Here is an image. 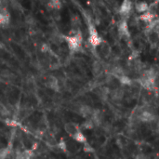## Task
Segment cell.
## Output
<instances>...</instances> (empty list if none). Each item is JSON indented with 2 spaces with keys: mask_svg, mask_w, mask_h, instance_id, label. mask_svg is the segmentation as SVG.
I'll return each instance as SVG.
<instances>
[{
  "mask_svg": "<svg viewBox=\"0 0 159 159\" xmlns=\"http://www.w3.org/2000/svg\"><path fill=\"white\" fill-rule=\"evenodd\" d=\"M76 111H77L76 113H78L82 117L86 118V120H88V119H91L94 109L87 104H81L77 107Z\"/></svg>",
  "mask_w": 159,
  "mask_h": 159,
  "instance_id": "7",
  "label": "cell"
},
{
  "mask_svg": "<svg viewBox=\"0 0 159 159\" xmlns=\"http://www.w3.org/2000/svg\"><path fill=\"white\" fill-rule=\"evenodd\" d=\"M46 86L54 90V91H59L60 90V82H59V79L54 76H48L47 80H46Z\"/></svg>",
  "mask_w": 159,
  "mask_h": 159,
  "instance_id": "9",
  "label": "cell"
},
{
  "mask_svg": "<svg viewBox=\"0 0 159 159\" xmlns=\"http://www.w3.org/2000/svg\"><path fill=\"white\" fill-rule=\"evenodd\" d=\"M135 10L137 12L143 14L149 10V5L146 2H136L135 3Z\"/></svg>",
  "mask_w": 159,
  "mask_h": 159,
  "instance_id": "13",
  "label": "cell"
},
{
  "mask_svg": "<svg viewBox=\"0 0 159 159\" xmlns=\"http://www.w3.org/2000/svg\"><path fill=\"white\" fill-rule=\"evenodd\" d=\"M10 22V14L8 10L0 9V26H7Z\"/></svg>",
  "mask_w": 159,
  "mask_h": 159,
  "instance_id": "10",
  "label": "cell"
},
{
  "mask_svg": "<svg viewBox=\"0 0 159 159\" xmlns=\"http://www.w3.org/2000/svg\"><path fill=\"white\" fill-rule=\"evenodd\" d=\"M132 2L130 1H124L120 7H119V14L124 18V20H126V18H129L131 13V10L133 9V6H132Z\"/></svg>",
  "mask_w": 159,
  "mask_h": 159,
  "instance_id": "6",
  "label": "cell"
},
{
  "mask_svg": "<svg viewBox=\"0 0 159 159\" xmlns=\"http://www.w3.org/2000/svg\"><path fill=\"white\" fill-rule=\"evenodd\" d=\"M87 24H88V43L92 48L96 49L98 46L103 42V39L90 21H88Z\"/></svg>",
  "mask_w": 159,
  "mask_h": 159,
  "instance_id": "3",
  "label": "cell"
},
{
  "mask_svg": "<svg viewBox=\"0 0 159 159\" xmlns=\"http://www.w3.org/2000/svg\"><path fill=\"white\" fill-rule=\"evenodd\" d=\"M156 77H157V74L153 69L144 70L138 79V84L140 85L141 87L148 91H153L156 88L155 87Z\"/></svg>",
  "mask_w": 159,
  "mask_h": 159,
  "instance_id": "1",
  "label": "cell"
},
{
  "mask_svg": "<svg viewBox=\"0 0 159 159\" xmlns=\"http://www.w3.org/2000/svg\"><path fill=\"white\" fill-rule=\"evenodd\" d=\"M48 8H50L51 10H60L62 7V4L60 1H58V0H53V1H49L48 3Z\"/></svg>",
  "mask_w": 159,
  "mask_h": 159,
  "instance_id": "14",
  "label": "cell"
},
{
  "mask_svg": "<svg viewBox=\"0 0 159 159\" xmlns=\"http://www.w3.org/2000/svg\"><path fill=\"white\" fill-rule=\"evenodd\" d=\"M0 157H1V153H0Z\"/></svg>",
  "mask_w": 159,
  "mask_h": 159,
  "instance_id": "18",
  "label": "cell"
},
{
  "mask_svg": "<svg viewBox=\"0 0 159 159\" xmlns=\"http://www.w3.org/2000/svg\"><path fill=\"white\" fill-rule=\"evenodd\" d=\"M158 50H159V45H158Z\"/></svg>",
  "mask_w": 159,
  "mask_h": 159,
  "instance_id": "19",
  "label": "cell"
},
{
  "mask_svg": "<svg viewBox=\"0 0 159 159\" xmlns=\"http://www.w3.org/2000/svg\"><path fill=\"white\" fill-rule=\"evenodd\" d=\"M92 73L96 77H99L104 74V67L100 61H94L92 65Z\"/></svg>",
  "mask_w": 159,
  "mask_h": 159,
  "instance_id": "11",
  "label": "cell"
},
{
  "mask_svg": "<svg viewBox=\"0 0 159 159\" xmlns=\"http://www.w3.org/2000/svg\"><path fill=\"white\" fill-rule=\"evenodd\" d=\"M84 151L85 152H87V153H92L93 150H92V147L87 142L86 144H84Z\"/></svg>",
  "mask_w": 159,
  "mask_h": 159,
  "instance_id": "17",
  "label": "cell"
},
{
  "mask_svg": "<svg viewBox=\"0 0 159 159\" xmlns=\"http://www.w3.org/2000/svg\"><path fill=\"white\" fill-rule=\"evenodd\" d=\"M97 48H98V54H99V56H101L102 58H103L105 60L109 59L110 56L112 55V52H113L112 47L105 40H103V42L98 46Z\"/></svg>",
  "mask_w": 159,
  "mask_h": 159,
  "instance_id": "4",
  "label": "cell"
},
{
  "mask_svg": "<svg viewBox=\"0 0 159 159\" xmlns=\"http://www.w3.org/2000/svg\"><path fill=\"white\" fill-rule=\"evenodd\" d=\"M15 159H25L24 157V154H23V152H16L15 153Z\"/></svg>",
  "mask_w": 159,
  "mask_h": 159,
  "instance_id": "16",
  "label": "cell"
},
{
  "mask_svg": "<svg viewBox=\"0 0 159 159\" xmlns=\"http://www.w3.org/2000/svg\"><path fill=\"white\" fill-rule=\"evenodd\" d=\"M64 130L72 138L75 137L79 131H81L78 125H76V124H75L73 122H68V123H66L64 125Z\"/></svg>",
  "mask_w": 159,
  "mask_h": 159,
  "instance_id": "8",
  "label": "cell"
},
{
  "mask_svg": "<svg viewBox=\"0 0 159 159\" xmlns=\"http://www.w3.org/2000/svg\"><path fill=\"white\" fill-rule=\"evenodd\" d=\"M49 49H50V48H49V46L48 44H42V46H41V51L43 53H48L49 51Z\"/></svg>",
  "mask_w": 159,
  "mask_h": 159,
  "instance_id": "15",
  "label": "cell"
},
{
  "mask_svg": "<svg viewBox=\"0 0 159 159\" xmlns=\"http://www.w3.org/2000/svg\"><path fill=\"white\" fill-rule=\"evenodd\" d=\"M63 40L67 43L68 48L72 52H77L82 48L83 37L80 31L72 36H63Z\"/></svg>",
  "mask_w": 159,
  "mask_h": 159,
  "instance_id": "2",
  "label": "cell"
},
{
  "mask_svg": "<svg viewBox=\"0 0 159 159\" xmlns=\"http://www.w3.org/2000/svg\"><path fill=\"white\" fill-rule=\"evenodd\" d=\"M117 32H118V36L124 39H128L130 41V27H129V23L126 22V20H122L120 21V23L118 24V28H117Z\"/></svg>",
  "mask_w": 159,
  "mask_h": 159,
  "instance_id": "5",
  "label": "cell"
},
{
  "mask_svg": "<svg viewBox=\"0 0 159 159\" xmlns=\"http://www.w3.org/2000/svg\"><path fill=\"white\" fill-rule=\"evenodd\" d=\"M139 20H141L143 22H146L147 24H149V23H151L152 21H153L155 20V15L152 11L148 10L145 13L141 14L140 17H139Z\"/></svg>",
  "mask_w": 159,
  "mask_h": 159,
  "instance_id": "12",
  "label": "cell"
}]
</instances>
